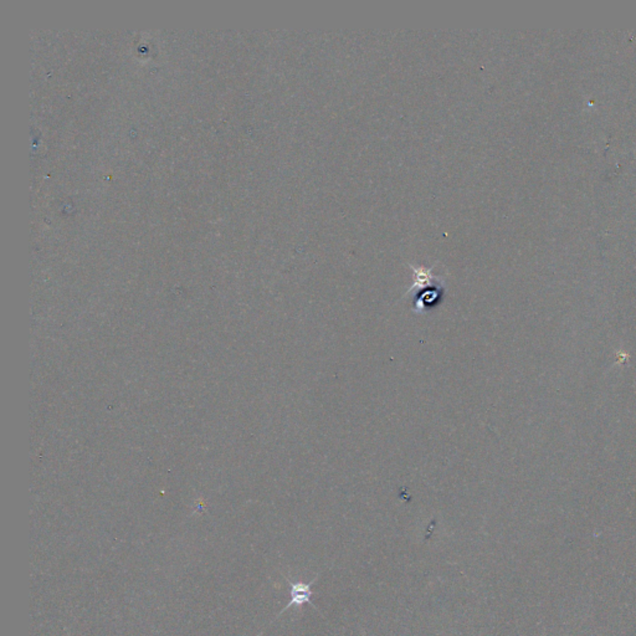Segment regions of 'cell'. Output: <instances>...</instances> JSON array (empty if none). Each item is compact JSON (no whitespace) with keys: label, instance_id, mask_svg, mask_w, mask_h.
Here are the masks:
<instances>
[{"label":"cell","instance_id":"obj_2","mask_svg":"<svg viewBox=\"0 0 636 636\" xmlns=\"http://www.w3.org/2000/svg\"><path fill=\"white\" fill-rule=\"evenodd\" d=\"M317 579L318 577H316V578L312 579L309 583H294V582H291L289 579V587H291V602H289V604L279 612L277 617H279L282 612H286L287 609H289V607H301L302 605H304V604H309V605L316 607L314 600H312V597H314L312 585H314V582H316Z\"/></svg>","mask_w":636,"mask_h":636},{"label":"cell","instance_id":"obj_1","mask_svg":"<svg viewBox=\"0 0 636 636\" xmlns=\"http://www.w3.org/2000/svg\"><path fill=\"white\" fill-rule=\"evenodd\" d=\"M409 266L414 272L415 281L405 296H410L411 301H414L416 314H425L443 301L445 279L441 276H435L433 269H426L424 266Z\"/></svg>","mask_w":636,"mask_h":636}]
</instances>
